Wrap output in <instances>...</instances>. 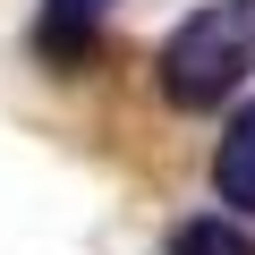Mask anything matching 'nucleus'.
<instances>
[{
  "mask_svg": "<svg viewBox=\"0 0 255 255\" xmlns=\"http://www.w3.org/2000/svg\"><path fill=\"white\" fill-rule=\"evenodd\" d=\"M43 17H77V26H102V17H111V0H51Z\"/></svg>",
  "mask_w": 255,
  "mask_h": 255,
  "instance_id": "4",
  "label": "nucleus"
},
{
  "mask_svg": "<svg viewBox=\"0 0 255 255\" xmlns=\"http://www.w3.org/2000/svg\"><path fill=\"white\" fill-rule=\"evenodd\" d=\"M213 187H221V204H238V213L255 221V94L230 111L221 145H213Z\"/></svg>",
  "mask_w": 255,
  "mask_h": 255,
  "instance_id": "2",
  "label": "nucleus"
},
{
  "mask_svg": "<svg viewBox=\"0 0 255 255\" xmlns=\"http://www.w3.org/2000/svg\"><path fill=\"white\" fill-rule=\"evenodd\" d=\"M170 255H255V230H238V213H196L170 230Z\"/></svg>",
  "mask_w": 255,
  "mask_h": 255,
  "instance_id": "3",
  "label": "nucleus"
},
{
  "mask_svg": "<svg viewBox=\"0 0 255 255\" xmlns=\"http://www.w3.org/2000/svg\"><path fill=\"white\" fill-rule=\"evenodd\" d=\"M255 77V0H204L162 43V94L170 111H221Z\"/></svg>",
  "mask_w": 255,
  "mask_h": 255,
  "instance_id": "1",
  "label": "nucleus"
}]
</instances>
